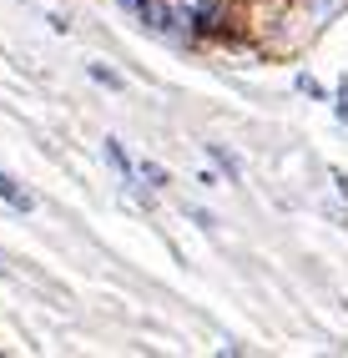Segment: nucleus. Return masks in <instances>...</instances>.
<instances>
[{
	"label": "nucleus",
	"instance_id": "7ed1b4c3",
	"mask_svg": "<svg viewBox=\"0 0 348 358\" xmlns=\"http://www.w3.org/2000/svg\"><path fill=\"white\" fill-rule=\"evenodd\" d=\"M197 26H217L222 20V0H197V10H187Z\"/></svg>",
	"mask_w": 348,
	"mask_h": 358
},
{
	"label": "nucleus",
	"instance_id": "39448f33",
	"mask_svg": "<svg viewBox=\"0 0 348 358\" xmlns=\"http://www.w3.org/2000/svg\"><path fill=\"white\" fill-rule=\"evenodd\" d=\"M142 177H147L152 187H167V172H161V166H142Z\"/></svg>",
	"mask_w": 348,
	"mask_h": 358
},
{
	"label": "nucleus",
	"instance_id": "f03ea898",
	"mask_svg": "<svg viewBox=\"0 0 348 358\" xmlns=\"http://www.w3.org/2000/svg\"><path fill=\"white\" fill-rule=\"evenodd\" d=\"M0 197H6L15 212H36V197L26 192V187H20L15 177H6V172H0Z\"/></svg>",
	"mask_w": 348,
	"mask_h": 358
},
{
	"label": "nucleus",
	"instance_id": "6e6552de",
	"mask_svg": "<svg viewBox=\"0 0 348 358\" xmlns=\"http://www.w3.org/2000/svg\"><path fill=\"white\" fill-rule=\"evenodd\" d=\"M338 116H343V122H348V96H343V101H338Z\"/></svg>",
	"mask_w": 348,
	"mask_h": 358
},
{
	"label": "nucleus",
	"instance_id": "0eeeda50",
	"mask_svg": "<svg viewBox=\"0 0 348 358\" xmlns=\"http://www.w3.org/2000/svg\"><path fill=\"white\" fill-rule=\"evenodd\" d=\"M308 6H313V10H333V6H338V0H308Z\"/></svg>",
	"mask_w": 348,
	"mask_h": 358
},
{
	"label": "nucleus",
	"instance_id": "423d86ee",
	"mask_svg": "<svg viewBox=\"0 0 348 358\" xmlns=\"http://www.w3.org/2000/svg\"><path fill=\"white\" fill-rule=\"evenodd\" d=\"M333 182H338V192L348 197V172H333Z\"/></svg>",
	"mask_w": 348,
	"mask_h": 358
},
{
	"label": "nucleus",
	"instance_id": "f257e3e1",
	"mask_svg": "<svg viewBox=\"0 0 348 358\" xmlns=\"http://www.w3.org/2000/svg\"><path fill=\"white\" fill-rule=\"evenodd\" d=\"M126 10H136V20H142L147 31H157V36H182V10H172L167 0H122Z\"/></svg>",
	"mask_w": 348,
	"mask_h": 358
},
{
	"label": "nucleus",
	"instance_id": "20e7f679",
	"mask_svg": "<svg viewBox=\"0 0 348 358\" xmlns=\"http://www.w3.org/2000/svg\"><path fill=\"white\" fill-rule=\"evenodd\" d=\"M207 157H212V162L222 166V172H227L232 182H238V162H232V157H227V147H207Z\"/></svg>",
	"mask_w": 348,
	"mask_h": 358
}]
</instances>
